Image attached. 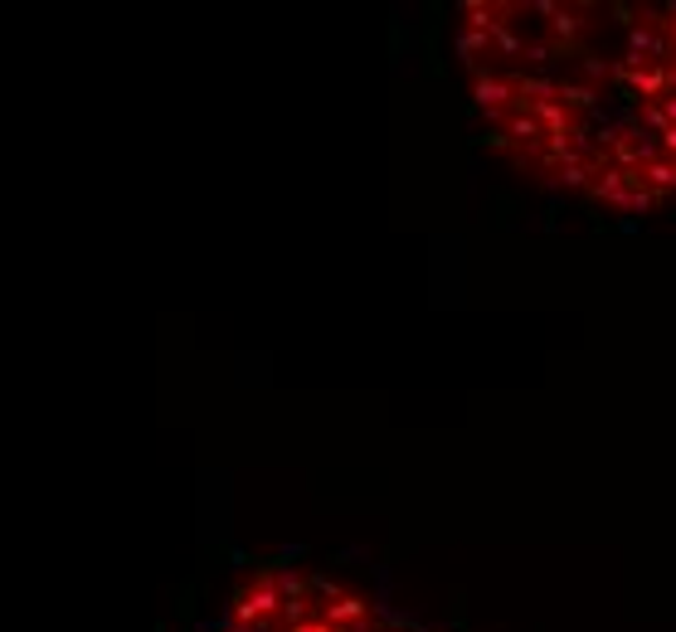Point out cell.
I'll return each instance as SVG.
<instances>
[{"label":"cell","instance_id":"7a4b0ae2","mask_svg":"<svg viewBox=\"0 0 676 632\" xmlns=\"http://www.w3.org/2000/svg\"><path fill=\"white\" fill-rule=\"evenodd\" d=\"M215 632H439L380 609L365 589L307 564H263L234 584Z\"/></svg>","mask_w":676,"mask_h":632},{"label":"cell","instance_id":"6da1fadb","mask_svg":"<svg viewBox=\"0 0 676 632\" xmlns=\"http://www.w3.org/2000/svg\"><path fill=\"white\" fill-rule=\"evenodd\" d=\"M458 59L526 181L614 214L676 205V0H477Z\"/></svg>","mask_w":676,"mask_h":632}]
</instances>
